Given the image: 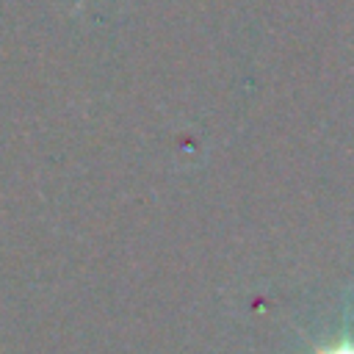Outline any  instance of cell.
I'll return each mask as SVG.
<instances>
[{
	"label": "cell",
	"instance_id": "6da1fadb",
	"mask_svg": "<svg viewBox=\"0 0 354 354\" xmlns=\"http://www.w3.org/2000/svg\"><path fill=\"white\" fill-rule=\"evenodd\" d=\"M318 354H354V343H337V346L324 348V351H318Z\"/></svg>",
	"mask_w": 354,
	"mask_h": 354
}]
</instances>
